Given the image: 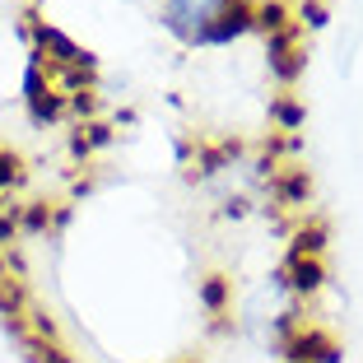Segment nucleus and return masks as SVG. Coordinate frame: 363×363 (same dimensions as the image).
<instances>
[{
    "label": "nucleus",
    "instance_id": "nucleus-1",
    "mask_svg": "<svg viewBox=\"0 0 363 363\" xmlns=\"http://www.w3.org/2000/svg\"><path fill=\"white\" fill-rule=\"evenodd\" d=\"M228 5H238V0H163L159 23L172 33V38H177V43L196 47V43H201V33L210 28V23L219 19Z\"/></svg>",
    "mask_w": 363,
    "mask_h": 363
},
{
    "label": "nucleus",
    "instance_id": "nucleus-2",
    "mask_svg": "<svg viewBox=\"0 0 363 363\" xmlns=\"http://www.w3.org/2000/svg\"><path fill=\"white\" fill-rule=\"evenodd\" d=\"M28 38H33V52H38V61L47 65V70H65V65H89V70H98V56L89 52V47H79L70 33H61L56 23L38 19V14H28Z\"/></svg>",
    "mask_w": 363,
    "mask_h": 363
},
{
    "label": "nucleus",
    "instance_id": "nucleus-3",
    "mask_svg": "<svg viewBox=\"0 0 363 363\" xmlns=\"http://www.w3.org/2000/svg\"><path fill=\"white\" fill-rule=\"evenodd\" d=\"M19 89H23V107H28V121H33V126H56V121L65 117V98L52 89V79H47L38 52H28V65H23Z\"/></svg>",
    "mask_w": 363,
    "mask_h": 363
},
{
    "label": "nucleus",
    "instance_id": "nucleus-4",
    "mask_svg": "<svg viewBox=\"0 0 363 363\" xmlns=\"http://www.w3.org/2000/svg\"><path fill=\"white\" fill-rule=\"evenodd\" d=\"M279 359H284V363H340L345 354H340V345H335V335L326 331V326L303 321L298 331L279 345Z\"/></svg>",
    "mask_w": 363,
    "mask_h": 363
},
{
    "label": "nucleus",
    "instance_id": "nucleus-5",
    "mask_svg": "<svg viewBox=\"0 0 363 363\" xmlns=\"http://www.w3.org/2000/svg\"><path fill=\"white\" fill-rule=\"evenodd\" d=\"M247 33H257V5H252V0H238V5H228V10L201 33L196 47H228V43H238V38H247Z\"/></svg>",
    "mask_w": 363,
    "mask_h": 363
},
{
    "label": "nucleus",
    "instance_id": "nucleus-6",
    "mask_svg": "<svg viewBox=\"0 0 363 363\" xmlns=\"http://www.w3.org/2000/svg\"><path fill=\"white\" fill-rule=\"evenodd\" d=\"M266 191L275 196V205L298 210V205L312 201V177H308V168H284V172H275V177L266 182Z\"/></svg>",
    "mask_w": 363,
    "mask_h": 363
},
{
    "label": "nucleus",
    "instance_id": "nucleus-7",
    "mask_svg": "<svg viewBox=\"0 0 363 363\" xmlns=\"http://www.w3.org/2000/svg\"><path fill=\"white\" fill-rule=\"evenodd\" d=\"M326 242H331V224H326L321 214H312V219H303V224L294 228V238H289V261H298V257H317L321 261Z\"/></svg>",
    "mask_w": 363,
    "mask_h": 363
},
{
    "label": "nucleus",
    "instance_id": "nucleus-8",
    "mask_svg": "<svg viewBox=\"0 0 363 363\" xmlns=\"http://www.w3.org/2000/svg\"><path fill=\"white\" fill-rule=\"evenodd\" d=\"M284 289L289 294H298V298H312V294H321L326 289V266H321L317 257H298L284 266Z\"/></svg>",
    "mask_w": 363,
    "mask_h": 363
},
{
    "label": "nucleus",
    "instance_id": "nucleus-9",
    "mask_svg": "<svg viewBox=\"0 0 363 363\" xmlns=\"http://www.w3.org/2000/svg\"><path fill=\"white\" fill-rule=\"evenodd\" d=\"M233 159H242V140L224 135L219 145H201L196 150V177H219L224 168H233Z\"/></svg>",
    "mask_w": 363,
    "mask_h": 363
},
{
    "label": "nucleus",
    "instance_id": "nucleus-10",
    "mask_svg": "<svg viewBox=\"0 0 363 363\" xmlns=\"http://www.w3.org/2000/svg\"><path fill=\"white\" fill-rule=\"evenodd\" d=\"M112 140H117V130L107 126V121H84V126L70 130V154L75 159H94V154L112 150Z\"/></svg>",
    "mask_w": 363,
    "mask_h": 363
},
{
    "label": "nucleus",
    "instance_id": "nucleus-11",
    "mask_svg": "<svg viewBox=\"0 0 363 363\" xmlns=\"http://www.w3.org/2000/svg\"><path fill=\"white\" fill-rule=\"evenodd\" d=\"M270 126H275L279 135H298V130L308 126V103H298L294 94H275L270 98Z\"/></svg>",
    "mask_w": 363,
    "mask_h": 363
},
{
    "label": "nucleus",
    "instance_id": "nucleus-12",
    "mask_svg": "<svg viewBox=\"0 0 363 363\" xmlns=\"http://www.w3.org/2000/svg\"><path fill=\"white\" fill-rule=\"evenodd\" d=\"M266 65H270V79L275 84H298L303 70H308V56L298 52V47H289V52H266Z\"/></svg>",
    "mask_w": 363,
    "mask_h": 363
},
{
    "label": "nucleus",
    "instance_id": "nucleus-13",
    "mask_svg": "<svg viewBox=\"0 0 363 363\" xmlns=\"http://www.w3.org/2000/svg\"><path fill=\"white\" fill-rule=\"evenodd\" d=\"M196 298H201V308L210 312V317H224V308L233 303V284H228L224 275H205L201 284H196Z\"/></svg>",
    "mask_w": 363,
    "mask_h": 363
},
{
    "label": "nucleus",
    "instance_id": "nucleus-14",
    "mask_svg": "<svg viewBox=\"0 0 363 363\" xmlns=\"http://www.w3.org/2000/svg\"><path fill=\"white\" fill-rule=\"evenodd\" d=\"M28 312V294H23L19 279L0 275V321H19Z\"/></svg>",
    "mask_w": 363,
    "mask_h": 363
},
{
    "label": "nucleus",
    "instance_id": "nucleus-15",
    "mask_svg": "<svg viewBox=\"0 0 363 363\" xmlns=\"http://www.w3.org/2000/svg\"><path fill=\"white\" fill-rule=\"evenodd\" d=\"M47 228H52V205L47 201H23L19 205V238L47 233Z\"/></svg>",
    "mask_w": 363,
    "mask_h": 363
},
{
    "label": "nucleus",
    "instance_id": "nucleus-16",
    "mask_svg": "<svg viewBox=\"0 0 363 363\" xmlns=\"http://www.w3.org/2000/svg\"><path fill=\"white\" fill-rule=\"evenodd\" d=\"M289 23H294V14H289L284 0H261V5H257V28L266 33V38L279 33V28H289Z\"/></svg>",
    "mask_w": 363,
    "mask_h": 363
},
{
    "label": "nucleus",
    "instance_id": "nucleus-17",
    "mask_svg": "<svg viewBox=\"0 0 363 363\" xmlns=\"http://www.w3.org/2000/svg\"><path fill=\"white\" fill-rule=\"evenodd\" d=\"M294 23L308 33H321L326 23H331V10H326V0H298V14H294Z\"/></svg>",
    "mask_w": 363,
    "mask_h": 363
},
{
    "label": "nucleus",
    "instance_id": "nucleus-18",
    "mask_svg": "<svg viewBox=\"0 0 363 363\" xmlns=\"http://www.w3.org/2000/svg\"><path fill=\"white\" fill-rule=\"evenodd\" d=\"M19 182H23V159L14 150H0V201H5Z\"/></svg>",
    "mask_w": 363,
    "mask_h": 363
},
{
    "label": "nucleus",
    "instance_id": "nucleus-19",
    "mask_svg": "<svg viewBox=\"0 0 363 363\" xmlns=\"http://www.w3.org/2000/svg\"><path fill=\"white\" fill-rule=\"evenodd\" d=\"M65 112H70L79 126H84V121H98V94L94 89H89V94H70L65 98Z\"/></svg>",
    "mask_w": 363,
    "mask_h": 363
},
{
    "label": "nucleus",
    "instance_id": "nucleus-20",
    "mask_svg": "<svg viewBox=\"0 0 363 363\" xmlns=\"http://www.w3.org/2000/svg\"><path fill=\"white\" fill-rule=\"evenodd\" d=\"M23 350L33 354V363H79L75 354L65 350V345H43V340H28Z\"/></svg>",
    "mask_w": 363,
    "mask_h": 363
},
{
    "label": "nucleus",
    "instance_id": "nucleus-21",
    "mask_svg": "<svg viewBox=\"0 0 363 363\" xmlns=\"http://www.w3.org/2000/svg\"><path fill=\"white\" fill-rule=\"evenodd\" d=\"M70 219H75V210H70V205H56V210H52V228H65Z\"/></svg>",
    "mask_w": 363,
    "mask_h": 363
},
{
    "label": "nucleus",
    "instance_id": "nucleus-22",
    "mask_svg": "<svg viewBox=\"0 0 363 363\" xmlns=\"http://www.w3.org/2000/svg\"><path fill=\"white\" fill-rule=\"evenodd\" d=\"M247 214V201L238 196V201H224V219H242Z\"/></svg>",
    "mask_w": 363,
    "mask_h": 363
}]
</instances>
